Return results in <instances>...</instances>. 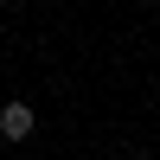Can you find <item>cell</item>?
<instances>
[{
  "instance_id": "7a4b0ae2",
  "label": "cell",
  "mask_w": 160,
  "mask_h": 160,
  "mask_svg": "<svg viewBox=\"0 0 160 160\" xmlns=\"http://www.w3.org/2000/svg\"><path fill=\"white\" fill-rule=\"evenodd\" d=\"M109 160H122V154H109Z\"/></svg>"
},
{
  "instance_id": "6da1fadb",
  "label": "cell",
  "mask_w": 160,
  "mask_h": 160,
  "mask_svg": "<svg viewBox=\"0 0 160 160\" xmlns=\"http://www.w3.org/2000/svg\"><path fill=\"white\" fill-rule=\"evenodd\" d=\"M32 128H38L32 102H7V109H0V135H7V141H26Z\"/></svg>"
}]
</instances>
